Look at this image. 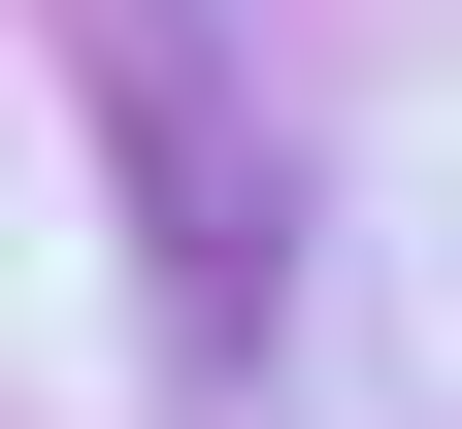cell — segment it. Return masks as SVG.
Instances as JSON below:
<instances>
[{
	"label": "cell",
	"instance_id": "obj_1",
	"mask_svg": "<svg viewBox=\"0 0 462 429\" xmlns=\"http://www.w3.org/2000/svg\"><path fill=\"white\" fill-rule=\"evenodd\" d=\"M133 165H165V265H199V331H264V133H231V67L133 0Z\"/></svg>",
	"mask_w": 462,
	"mask_h": 429
}]
</instances>
